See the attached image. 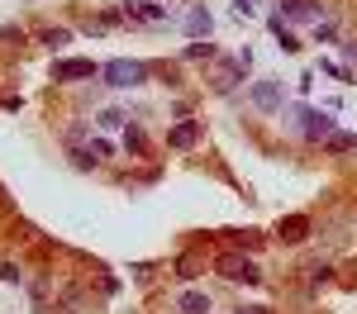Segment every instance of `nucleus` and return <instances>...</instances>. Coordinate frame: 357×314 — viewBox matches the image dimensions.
I'll list each match as a JSON object with an SVG mask.
<instances>
[{
    "mask_svg": "<svg viewBox=\"0 0 357 314\" xmlns=\"http://www.w3.org/2000/svg\"><path fill=\"white\" fill-rule=\"evenodd\" d=\"M43 43H48V48H57V43H67V29H48V33H43Z\"/></svg>",
    "mask_w": 357,
    "mask_h": 314,
    "instance_id": "dca6fc26",
    "label": "nucleus"
},
{
    "mask_svg": "<svg viewBox=\"0 0 357 314\" xmlns=\"http://www.w3.org/2000/svg\"><path fill=\"white\" fill-rule=\"evenodd\" d=\"M119 124H124V114H119V110H105V114H100V129H119Z\"/></svg>",
    "mask_w": 357,
    "mask_h": 314,
    "instance_id": "4468645a",
    "label": "nucleus"
},
{
    "mask_svg": "<svg viewBox=\"0 0 357 314\" xmlns=\"http://www.w3.org/2000/svg\"><path fill=\"white\" fill-rule=\"evenodd\" d=\"M276 233H281L286 243H301L305 233H310V219H305V214H291V219H281V228H276Z\"/></svg>",
    "mask_w": 357,
    "mask_h": 314,
    "instance_id": "1a4fd4ad",
    "label": "nucleus"
},
{
    "mask_svg": "<svg viewBox=\"0 0 357 314\" xmlns=\"http://www.w3.org/2000/svg\"><path fill=\"white\" fill-rule=\"evenodd\" d=\"M281 15L286 19H305V24H319L324 19V5L319 0H281Z\"/></svg>",
    "mask_w": 357,
    "mask_h": 314,
    "instance_id": "39448f33",
    "label": "nucleus"
},
{
    "mask_svg": "<svg viewBox=\"0 0 357 314\" xmlns=\"http://www.w3.org/2000/svg\"><path fill=\"white\" fill-rule=\"evenodd\" d=\"M176 310H181V314H205V310H210V300H205L200 290H186V295L176 300Z\"/></svg>",
    "mask_w": 357,
    "mask_h": 314,
    "instance_id": "9b49d317",
    "label": "nucleus"
},
{
    "mask_svg": "<svg viewBox=\"0 0 357 314\" xmlns=\"http://www.w3.org/2000/svg\"><path fill=\"white\" fill-rule=\"evenodd\" d=\"M186 33L191 38H210V10L205 5H195L191 15H186Z\"/></svg>",
    "mask_w": 357,
    "mask_h": 314,
    "instance_id": "0eeeda50",
    "label": "nucleus"
},
{
    "mask_svg": "<svg viewBox=\"0 0 357 314\" xmlns=\"http://www.w3.org/2000/svg\"><path fill=\"white\" fill-rule=\"evenodd\" d=\"M195 139H200V124H195V119H186V124H176V129L167 134V143H172V148H191Z\"/></svg>",
    "mask_w": 357,
    "mask_h": 314,
    "instance_id": "6e6552de",
    "label": "nucleus"
},
{
    "mask_svg": "<svg viewBox=\"0 0 357 314\" xmlns=\"http://www.w3.org/2000/svg\"><path fill=\"white\" fill-rule=\"evenodd\" d=\"M100 67L91 62V57H62V62H53V77L57 81H77V77H96Z\"/></svg>",
    "mask_w": 357,
    "mask_h": 314,
    "instance_id": "20e7f679",
    "label": "nucleus"
},
{
    "mask_svg": "<svg viewBox=\"0 0 357 314\" xmlns=\"http://www.w3.org/2000/svg\"><path fill=\"white\" fill-rule=\"evenodd\" d=\"M186 57H215V48H210V43H200V38H195L191 48H186Z\"/></svg>",
    "mask_w": 357,
    "mask_h": 314,
    "instance_id": "2eb2a0df",
    "label": "nucleus"
},
{
    "mask_svg": "<svg viewBox=\"0 0 357 314\" xmlns=\"http://www.w3.org/2000/svg\"><path fill=\"white\" fill-rule=\"evenodd\" d=\"M129 15H162V0H134Z\"/></svg>",
    "mask_w": 357,
    "mask_h": 314,
    "instance_id": "ddd939ff",
    "label": "nucleus"
},
{
    "mask_svg": "<svg viewBox=\"0 0 357 314\" xmlns=\"http://www.w3.org/2000/svg\"><path fill=\"white\" fill-rule=\"evenodd\" d=\"M296 114H301V134H305L310 143H324V139L333 134V119H329L324 110H296Z\"/></svg>",
    "mask_w": 357,
    "mask_h": 314,
    "instance_id": "7ed1b4c3",
    "label": "nucleus"
},
{
    "mask_svg": "<svg viewBox=\"0 0 357 314\" xmlns=\"http://www.w3.org/2000/svg\"><path fill=\"white\" fill-rule=\"evenodd\" d=\"M100 77L110 86H119V91H129V86H143L148 81V67L143 62H134V57H114V62H105L100 67Z\"/></svg>",
    "mask_w": 357,
    "mask_h": 314,
    "instance_id": "f257e3e1",
    "label": "nucleus"
},
{
    "mask_svg": "<svg viewBox=\"0 0 357 314\" xmlns=\"http://www.w3.org/2000/svg\"><path fill=\"white\" fill-rule=\"evenodd\" d=\"M281 100H286V95H281L276 81H257L252 86V105H257V110H281Z\"/></svg>",
    "mask_w": 357,
    "mask_h": 314,
    "instance_id": "423d86ee",
    "label": "nucleus"
},
{
    "mask_svg": "<svg viewBox=\"0 0 357 314\" xmlns=\"http://www.w3.org/2000/svg\"><path fill=\"white\" fill-rule=\"evenodd\" d=\"M324 148H329V152H357V134H338V129H333L329 139H324Z\"/></svg>",
    "mask_w": 357,
    "mask_h": 314,
    "instance_id": "f8f14e48",
    "label": "nucleus"
},
{
    "mask_svg": "<svg viewBox=\"0 0 357 314\" xmlns=\"http://www.w3.org/2000/svg\"><path fill=\"white\" fill-rule=\"evenodd\" d=\"M343 53H348V62H357V43H343Z\"/></svg>",
    "mask_w": 357,
    "mask_h": 314,
    "instance_id": "f3484780",
    "label": "nucleus"
},
{
    "mask_svg": "<svg viewBox=\"0 0 357 314\" xmlns=\"http://www.w3.org/2000/svg\"><path fill=\"white\" fill-rule=\"evenodd\" d=\"M215 267H220V276H229V281H243V285L262 281V272H257V267H252V257H243V253H224Z\"/></svg>",
    "mask_w": 357,
    "mask_h": 314,
    "instance_id": "f03ea898",
    "label": "nucleus"
},
{
    "mask_svg": "<svg viewBox=\"0 0 357 314\" xmlns=\"http://www.w3.org/2000/svg\"><path fill=\"white\" fill-rule=\"evenodd\" d=\"M267 24H272L276 43H281V48H286V53H301V43H296V33H291V29L281 24V15H272V19H267Z\"/></svg>",
    "mask_w": 357,
    "mask_h": 314,
    "instance_id": "9d476101",
    "label": "nucleus"
}]
</instances>
